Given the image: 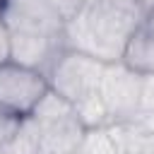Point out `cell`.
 Masks as SVG:
<instances>
[{
  "label": "cell",
  "instance_id": "6da1fadb",
  "mask_svg": "<svg viewBox=\"0 0 154 154\" xmlns=\"http://www.w3.org/2000/svg\"><path fill=\"white\" fill-rule=\"evenodd\" d=\"M144 10L135 0H84L65 22V48L91 55L101 63H120Z\"/></svg>",
  "mask_w": 154,
  "mask_h": 154
},
{
  "label": "cell",
  "instance_id": "4fadbf2b",
  "mask_svg": "<svg viewBox=\"0 0 154 154\" xmlns=\"http://www.w3.org/2000/svg\"><path fill=\"white\" fill-rule=\"evenodd\" d=\"M137 31H140V34H144V36H149V38H154V10L144 12L142 24H140V29H137Z\"/></svg>",
  "mask_w": 154,
  "mask_h": 154
},
{
  "label": "cell",
  "instance_id": "3957f363",
  "mask_svg": "<svg viewBox=\"0 0 154 154\" xmlns=\"http://www.w3.org/2000/svg\"><path fill=\"white\" fill-rule=\"evenodd\" d=\"M103 65L106 63H101L91 55L65 48L46 77L48 89L55 91L58 96H63L65 101H70L72 106H77L99 94Z\"/></svg>",
  "mask_w": 154,
  "mask_h": 154
},
{
  "label": "cell",
  "instance_id": "277c9868",
  "mask_svg": "<svg viewBox=\"0 0 154 154\" xmlns=\"http://www.w3.org/2000/svg\"><path fill=\"white\" fill-rule=\"evenodd\" d=\"M140 79L142 75L130 65L108 63L99 82V99L108 113L111 125L132 123L140 113Z\"/></svg>",
  "mask_w": 154,
  "mask_h": 154
},
{
  "label": "cell",
  "instance_id": "ba28073f",
  "mask_svg": "<svg viewBox=\"0 0 154 154\" xmlns=\"http://www.w3.org/2000/svg\"><path fill=\"white\" fill-rule=\"evenodd\" d=\"M72 154H118V149L108 128H99V130H87Z\"/></svg>",
  "mask_w": 154,
  "mask_h": 154
},
{
  "label": "cell",
  "instance_id": "8fae6325",
  "mask_svg": "<svg viewBox=\"0 0 154 154\" xmlns=\"http://www.w3.org/2000/svg\"><path fill=\"white\" fill-rule=\"evenodd\" d=\"M12 60V31L5 24V19L0 17V65Z\"/></svg>",
  "mask_w": 154,
  "mask_h": 154
},
{
  "label": "cell",
  "instance_id": "2e32d148",
  "mask_svg": "<svg viewBox=\"0 0 154 154\" xmlns=\"http://www.w3.org/2000/svg\"><path fill=\"white\" fill-rule=\"evenodd\" d=\"M135 2H137V0H135Z\"/></svg>",
  "mask_w": 154,
  "mask_h": 154
},
{
  "label": "cell",
  "instance_id": "7a4b0ae2",
  "mask_svg": "<svg viewBox=\"0 0 154 154\" xmlns=\"http://www.w3.org/2000/svg\"><path fill=\"white\" fill-rule=\"evenodd\" d=\"M26 118L38 132V154H72L87 132L75 106L51 89Z\"/></svg>",
  "mask_w": 154,
  "mask_h": 154
},
{
  "label": "cell",
  "instance_id": "7c38bea8",
  "mask_svg": "<svg viewBox=\"0 0 154 154\" xmlns=\"http://www.w3.org/2000/svg\"><path fill=\"white\" fill-rule=\"evenodd\" d=\"M48 2H51V5H53V10H55L65 22H67V19H70V17L82 7V2H84V0H48Z\"/></svg>",
  "mask_w": 154,
  "mask_h": 154
},
{
  "label": "cell",
  "instance_id": "9a60e30c",
  "mask_svg": "<svg viewBox=\"0 0 154 154\" xmlns=\"http://www.w3.org/2000/svg\"><path fill=\"white\" fill-rule=\"evenodd\" d=\"M137 5L144 10V12H149V10H154V0H137Z\"/></svg>",
  "mask_w": 154,
  "mask_h": 154
},
{
  "label": "cell",
  "instance_id": "9c48e42d",
  "mask_svg": "<svg viewBox=\"0 0 154 154\" xmlns=\"http://www.w3.org/2000/svg\"><path fill=\"white\" fill-rule=\"evenodd\" d=\"M22 123H24L22 116H17V113H12V111H7V108L0 106V149L7 147L14 140V135L22 128Z\"/></svg>",
  "mask_w": 154,
  "mask_h": 154
},
{
  "label": "cell",
  "instance_id": "52a82bcc",
  "mask_svg": "<svg viewBox=\"0 0 154 154\" xmlns=\"http://www.w3.org/2000/svg\"><path fill=\"white\" fill-rule=\"evenodd\" d=\"M65 51L63 36H38V34H12V63L31 67L48 77L51 67Z\"/></svg>",
  "mask_w": 154,
  "mask_h": 154
},
{
  "label": "cell",
  "instance_id": "5bb4252c",
  "mask_svg": "<svg viewBox=\"0 0 154 154\" xmlns=\"http://www.w3.org/2000/svg\"><path fill=\"white\" fill-rule=\"evenodd\" d=\"M132 123H135V125H140L144 132H152V135H154V113H144V116H137Z\"/></svg>",
  "mask_w": 154,
  "mask_h": 154
},
{
  "label": "cell",
  "instance_id": "5b68a950",
  "mask_svg": "<svg viewBox=\"0 0 154 154\" xmlns=\"http://www.w3.org/2000/svg\"><path fill=\"white\" fill-rule=\"evenodd\" d=\"M48 79L46 75L24 67L19 63H5L0 65V106L26 118L36 103L46 96Z\"/></svg>",
  "mask_w": 154,
  "mask_h": 154
},
{
  "label": "cell",
  "instance_id": "8992f818",
  "mask_svg": "<svg viewBox=\"0 0 154 154\" xmlns=\"http://www.w3.org/2000/svg\"><path fill=\"white\" fill-rule=\"evenodd\" d=\"M0 17L12 34L63 36L65 19L48 0H0Z\"/></svg>",
  "mask_w": 154,
  "mask_h": 154
},
{
  "label": "cell",
  "instance_id": "30bf717a",
  "mask_svg": "<svg viewBox=\"0 0 154 154\" xmlns=\"http://www.w3.org/2000/svg\"><path fill=\"white\" fill-rule=\"evenodd\" d=\"M144 113H154V75H142L140 79V113L137 116H144Z\"/></svg>",
  "mask_w": 154,
  "mask_h": 154
}]
</instances>
